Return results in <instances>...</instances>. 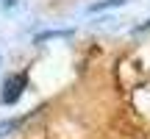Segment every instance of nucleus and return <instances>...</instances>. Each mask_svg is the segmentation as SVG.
Segmentation results:
<instances>
[{"instance_id":"nucleus-1","label":"nucleus","mask_w":150,"mask_h":139,"mask_svg":"<svg viewBox=\"0 0 150 139\" xmlns=\"http://www.w3.org/2000/svg\"><path fill=\"white\" fill-rule=\"evenodd\" d=\"M25 84H28V75H25V72L8 75V78H6V84H3V95H0V100H3V103L20 100V95H22V89H25Z\"/></svg>"},{"instance_id":"nucleus-2","label":"nucleus","mask_w":150,"mask_h":139,"mask_svg":"<svg viewBox=\"0 0 150 139\" xmlns=\"http://www.w3.org/2000/svg\"><path fill=\"white\" fill-rule=\"evenodd\" d=\"M120 3H125V0H103V3H95V6H92V11H100V9H108V6H120Z\"/></svg>"}]
</instances>
